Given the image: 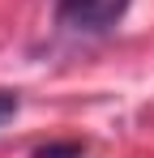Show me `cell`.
<instances>
[{
	"label": "cell",
	"instance_id": "3957f363",
	"mask_svg": "<svg viewBox=\"0 0 154 158\" xmlns=\"http://www.w3.org/2000/svg\"><path fill=\"white\" fill-rule=\"evenodd\" d=\"M17 107H22L17 90H0V124H9V120L17 115Z\"/></svg>",
	"mask_w": 154,
	"mask_h": 158
},
{
	"label": "cell",
	"instance_id": "6da1fadb",
	"mask_svg": "<svg viewBox=\"0 0 154 158\" xmlns=\"http://www.w3.org/2000/svg\"><path fill=\"white\" fill-rule=\"evenodd\" d=\"M133 0H56V26L69 34H107L124 22Z\"/></svg>",
	"mask_w": 154,
	"mask_h": 158
},
{
	"label": "cell",
	"instance_id": "7a4b0ae2",
	"mask_svg": "<svg viewBox=\"0 0 154 158\" xmlns=\"http://www.w3.org/2000/svg\"><path fill=\"white\" fill-rule=\"evenodd\" d=\"M34 158H86V145L81 141H51V145H39Z\"/></svg>",
	"mask_w": 154,
	"mask_h": 158
}]
</instances>
